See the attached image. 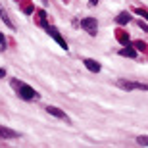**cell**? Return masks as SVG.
Instances as JSON below:
<instances>
[{
	"instance_id": "1",
	"label": "cell",
	"mask_w": 148,
	"mask_h": 148,
	"mask_svg": "<svg viewBox=\"0 0 148 148\" xmlns=\"http://www.w3.org/2000/svg\"><path fill=\"white\" fill-rule=\"evenodd\" d=\"M12 87L16 88L17 94H19L23 100H37L38 98V92L35 88H31L29 85H23V83L17 81V79H12Z\"/></svg>"
},
{
	"instance_id": "2",
	"label": "cell",
	"mask_w": 148,
	"mask_h": 148,
	"mask_svg": "<svg viewBox=\"0 0 148 148\" xmlns=\"http://www.w3.org/2000/svg\"><path fill=\"white\" fill-rule=\"evenodd\" d=\"M117 87L125 88V90H148V85L144 83H135V81H127V79H119Z\"/></svg>"
},
{
	"instance_id": "3",
	"label": "cell",
	"mask_w": 148,
	"mask_h": 148,
	"mask_svg": "<svg viewBox=\"0 0 148 148\" xmlns=\"http://www.w3.org/2000/svg\"><path fill=\"white\" fill-rule=\"evenodd\" d=\"M81 27L85 29L90 37H96V35H98V21H96L94 17H85L81 21Z\"/></svg>"
},
{
	"instance_id": "4",
	"label": "cell",
	"mask_w": 148,
	"mask_h": 148,
	"mask_svg": "<svg viewBox=\"0 0 148 148\" xmlns=\"http://www.w3.org/2000/svg\"><path fill=\"white\" fill-rule=\"evenodd\" d=\"M46 31H48V35H50L52 38H54V40H56L58 44H60L62 48H64V50H67V42L64 40V37H62V35L58 33V31H56L54 27H50V25H48V27H46Z\"/></svg>"
},
{
	"instance_id": "5",
	"label": "cell",
	"mask_w": 148,
	"mask_h": 148,
	"mask_svg": "<svg viewBox=\"0 0 148 148\" xmlns=\"http://www.w3.org/2000/svg\"><path fill=\"white\" fill-rule=\"evenodd\" d=\"M46 112H48L50 115H54V117H60V119L69 121V119H67V115H66V112L60 110V108H54V106H46Z\"/></svg>"
},
{
	"instance_id": "6",
	"label": "cell",
	"mask_w": 148,
	"mask_h": 148,
	"mask_svg": "<svg viewBox=\"0 0 148 148\" xmlns=\"http://www.w3.org/2000/svg\"><path fill=\"white\" fill-rule=\"evenodd\" d=\"M83 64H85V67H87L88 71H92V73H98V71H100V67H102L96 60H90V58H87V60L83 62Z\"/></svg>"
},
{
	"instance_id": "7",
	"label": "cell",
	"mask_w": 148,
	"mask_h": 148,
	"mask_svg": "<svg viewBox=\"0 0 148 148\" xmlns=\"http://www.w3.org/2000/svg\"><path fill=\"white\" fill-rule=\"evenodd\" d=\"M0 19H2V21H4L10 29H14V31H16V25L10 21V16H8V12L4 10V6H2V4H0Z\"/></svg>"
},
{
	"instance_id": "8",
	"label": "cell",
	"mask_w": 148,
	"mask_h": 148,
	"mask_svg": "<svg viewBox=\"0 0 148 148\" xmlns=\"http://www.w3.org/2000/svg\"><path fill=\"white\" fill-rule=\"evenodd\" d=\"M19 137L14 129H8V127H0V138H16Z\"/></svg>"
},
{
	"instance_id": "9",
	"label": "cell",
	"mask_w": 148,
	"mask_h": 148,
	"mask_svg": "<svg viewBox=\"0 0 148 148\" xmlns=\"http://www.w3.org/2000/svg\"><path fill=\"white\" fill-rule=\"evenodd\" d=\"M129 21H131V14H127V12H121L119 16L115 17V23L117 25H127Z\"/></svg>"
},
{
	"instance_id": "10",
	"label": "cell",
	"mask_w": 148,
	"mask_h": 148,
	"mask_svg": "<svg viewBox=\"0 0 148 148\" xmlns=\"http://www.w3.org/2000/svg\"><path fill=\"white\" fill-rule=\"evenodd\" d=\"M119 56H125V58H137V52H135L131 46H125V48L119 50Z\"/></svg>"
},
{
	"instance_id": "11",
	"label": "cell",
	"mask_w": 148,
	"mask_h": 148,
	"mask_svg": "<svg viewBox=\"0 0 148 148\" xmlns=\"http://www.w3.org/2000/svg\"><path fill=\"white\" fill-rule=\"evenodd\" d=\"M115 38H117V40H119L121 44L129 46V35H127L125 31H117V33H115Z\"/></svg>"
},
{
	"instance_id": "12",
	"label": "cell",
	"mask_w": 148,
	"mask_h": 148,
	"mask_svg": "<svg viewBox=\"0 0 148 148\" xmlns=\"http://www.w3.org/2000/svg\"><path fill=\"white\" fill-rule=\"evenodd\" d=\"M137 144H140V146H148V137H146V135L137 137Z\"/></svg>"
},
{
	"instance_id": "13",
	"label": "cell",
	"mask_w": 148,
	"mask_h": 148,
	"mask_svg": "<svg viewBox=\"0 0 148 148\" xmlns=\"http://www.w3.org/2000/svg\"><path fill=\"white\" fill-rule=\"evenodd\" d=\"M137 16H140V17H144V19H148V12H146V10H137Z\"/></svg>"
},
{
	"instance_id": "14",
	"label": "cell",
	"mask_w": 148,
	"mask_h": 148,
	"mask_svg": "<svg viewBox=\"0 0 148 148\" xmlns=\"http://www.w3.org/2000/svg\"><path fill=\"white\" fill-rule=\"evenodd\" d=\"M0 46L6 48V38H4V35H2V33H0Z\"/></svg>"
},
{
	"instance_id": "15",
	"label": "cell",
	"mask_w": 148,
	"mask_h": 148,
	"mask_svg": "<svg viewBox=\"0 0 148 148\" xmlns=\"http://www.w3.org/2000/svg\"><path fill=\"white\" fill-rule=\"evenodd\" d=\"M138 25H140V29H143V31H148V25H146V23H143V21H138Z\"/></svg>"
},
{
	"instance_id": "16",
	"label": "cell",
	"mask_w": 148,
	"mask_h": 148,
	"mask_svg": "<svg viewBox=\"0 0 148 148\" xmlns=\"http://www.w3.org/2000/svg\"><path fill=\"white\" fill-rule=\"evenodd\" d=\"M6 75V71H4V69H0V77H4Z\"/></svg>"
}]
</instances>
